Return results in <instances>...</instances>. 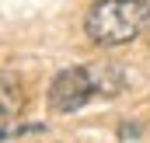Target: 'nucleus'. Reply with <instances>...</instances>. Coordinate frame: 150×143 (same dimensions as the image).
Returning a JSON list of instances; mask_svg holds the SVG:
<instances>
[{
	"instance_id": "obj_3",
	"label": "nucleus",
	"mask_w": 150,
	"mask_h": 143,
	"mask_svg": "<svg viewBox=\"0 0 150 143\" xmlns=\"http://www.w3.org/2000/svg\"><path fill=\"white\" fill-rule=\"evenodd\" d=\"M21 108H25V94H21V87H18V84L11 80V73H7V77H4V140L11 136V129H14L11 122L21 115Z\"/></svg>"
},
{
	"instance_id": "obj_2",
	"label": "nucleus",
	"mask_w": 150,
	"mask_h": 143,
	"mask_svg": "<svg viewBox=\"0 0 150 143\" xmlns=\"http://www.w3.org/2000/svg\"><path fill=\"white\" fill-rule=\"evenodd\" d=\"M122 91V73L115 67H70L49 87V105L56 112H77L94 98H112Z\"/></svg>"
},
{
	"instance_id": "obj_1",
	"label": "nucleus",
	"mask_w": 150,
	"mask_h": 143,
	"mask_svg": "<svg viewBox=\"0 0 150 143\" xmlns=\"http://www.w3.org/2000/svg\"><path fill=\"white\" fill-rule=\"evenodd\" d=\"M150 0H98L87 18L84 32L94 45H126L147 28Z\"/></svg>"
}]
</instances>
